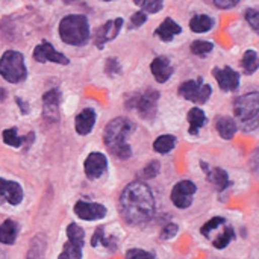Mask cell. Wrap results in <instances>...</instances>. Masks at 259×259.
<instances>
[{
	"label": "cell",
	"mask_w": 259,
	"mask_h": 259,
	"mask_svg": "<svg viewBox=\"0 0 259 259\" xmlns=\"http://www.w3.org/2000/svg\"><path fill=\"white\" fill-rule=\"evenodd\" d=\"M120 211L131 225H143L155 215V197L144 182L129 184L120 196Z\"/></svg>",
	"instance_id": "6da1fadb"
},
{
	"label": "cell",
	"mask_w": 259,
	"mask_h": 259,
	"mask_svg": "<svg viewBox=\"0 0 259 259\" xmlns=\"http://www.w3.org/2000/svg\"><path fill=\"white\" fill-rule=\"evenodd\" d=\"M135 131V124L126 117H117L109 121L105 127L103 141L108 150L118 159H129L132 155L127 137Z\"/></svg>",
	"instance_id": "7a4b0ae2"
},
{
	"label": "cell",
	"mask_w": 259,
	"mask_h": 259,
	"mask_svg": "<svg viewBox=\"0 0 259 259\" xmlns=\"http://www.w3.org/2000/svg\"><path fill=\"white\" fill-rule=\"evenodd\" d=\"M235 121L244 132H252L259 127V93L252 91L243 94L234 102Z\"/></svg>",
	"instance_id": "3957f363"
},
{
	"label": "cell",
	"mask_w": 259,
	"mask_h": 259,
	"mask_svg": "<svg viewBox=\"0 0 259 259\" xmlns=\"http://www.w3.org/2000/svg\"><path fill=\"white\" fill-rule=\"evenodd\" d=\"M59 36L65 44L82 46L90 39V24L85 15H67L59 23Z\"/></svg>",
	"instance_id": "277c9868"
},
{
	"label": "cell",
	"mask_w": 259,
	"mask_h": 259,
	"mask_svg": "<svg viewBox=\"0 0 259 259\" xmlns=\"http://www.w3.org/2000/svg\"><path fill=\"white\" fill-rule=\"evenodd\" d=\"M0 76L11 83H18L26 79L27 70L24 65V58L20 52L8 50L3 53L0 58Z\"/></svg>",
	"instance_id": "5b68a950"
},
{
	"label": "cell",
	"mask_w": 259,
	"mask_h": 259,
	"mask_svg": "<svg viewBox=\"0 0 259 259\" xmlns=\"http://www.w3.org/2000/svg\"><path fill=\"white\" fill-rule=\"evenodd\" d=\"M159 100V93L155 90H147L144 93H137L127 99V108L137 109L144 120H153L156 115V105Z\"/></svg>",
	"instance_id": "8992f818"
},
{
	"label": "cell",
	"mask_w": 259,
	"mask_h": 259,
	"mask_svg": "<svg viewBox=\"0 0 259 259\" xmlns=\"http://www.w3.org/2000/svg\"><path fill=\"white\" fill-rule=\"evenodd\" d=\"M67 243L58 259H82V249L85 244V232L83 229L76 225L70 223L67 228Z\"/></svg>",
	"instance_id": "52a82bcc"
},
{
	"label": "cell",
	"mask_w": 259,
	"mask_h": 259,
	"mask_svg": "<svg viewBox=\"0 0 259 259\" xmlns=\"http://www.w3.org/2000/svg\"><path fill=\"white\" fill-rule=\"evenodd\" d=\"M179 94L190 100V102H194V103H206L208 99L211 97L212 94V88L211 85L205 83L202 77L196 79V80H187L184 82L181 87H179Z\"/></svg>",
	"instance_id": "ba28073f"
},
{
	"label": "cell",
	"mask_w": 259,
	"mask_h": 259,
	"mask_svg": "<svg viewBox=\"0 0 259 259\" xmlns=\"http://www.w3.org/2000/svg\"><path fill=\"white\" fill-rule=\"evenodd\" d=\"M197 191V187L191 181H181L171 190V202L179 209H187L193 203V197Z\"/></svg>",
	"instance_id": "9c48e42d"
},
{
	"label": "cell",
	"mask_w": 259,
	"mask_h": 259,
	"mask_svg": "<svg viewBox=\"0 0 259 259\" xmlns=\"http://www.w3.org/2000/svg\"><path fill=\"white\" fill-rule=\"evenodd\" d=\"M33 59L38 62H55V64H61V65H67L70 62L65 55L55 50V47L47 41H42L41 44H38L35 47Z\"/></svg>",
	"instance_id": "30bf717a"
},
{
	"label": "cell",
	"mask_w": 259,
	"mask_h": 259,
	"mask_svg": "<svg viewBox=\"0 0 259 259\" xmlns=\"http://www.w3.org/2000/svg\"><path fill=\"white\" fill-rule=\"evenodd\" d=\"M123 27V20L121 18H115V20H109L105 24H102L97 32H96V38H94V44L97 49H103L106 42L112 41L118 32Z\"/></svg>",
	"instance_id": "8fae6325"
},
{
	"label": "cell",
	"mask_w": 259,
	"mask_h": 259,
	"mask_svg": "<svg viewBox=\"0 0 259 259\" xmlns=\"http://www.w3.org/2000/svg\"><path fill=\"white\" fill-rule=\"evenodd\" d=\"M59 103H61V93L59 90L53 88L42 96V117L50 121H59Z\"/></svg>",
	"instance_id": "7c38bea8"
},
{
	"label": "cell",
	"mask_w": 259,
	"mask_h": 259,
	"mask_svg": "<svg viewBox=\"0 0 259 259\" xmlns=\"http://www.w3.org/2000/svg\"><path fill=\"white\" fill-rule=\"evenodd\" d=\"M108 168V159L103 153L93 152L83 162V170L88 179H99Z\"/></svg>",
	"instance_id": "4fadbf2b"
},
{
	"label": "cell",
	"mask_w": 259,
	"mask_h": 259,
	"mask_svg": "<svg viewBox=\"0 0 259 259\" xmlns=\"http://www.w3.org/2000/svg\"><path fill=\"white\" fill-rule=\"evenodd\" d=\"M74 214L85 222H94V220H100L106 215V208L100 203L79 200L74 205Z\"/></svg>",
	"instance_id": "5bb4252c"
},
{
	"label": "cell",
	"mask_w": 259,
	"mask_h": 259,
	"mask_svg": "<svg viewBox=\"0 0 259 259\" xmlns=\"http://www.w3.org/2000/svg\"><path fill=\"white\" fill-rule=\"evenodd\" d=\"M212 74L215 77V80L219 82V87L223 91H237L240 87V73L235 71L231 67H225V68H214Z\"/></svg>",
	"instance_id": "9a60e30c"
},
{
	"label": "cell",
	"mask_w": 259,
	"mask_h": 259,
	"mask_svg": "<svg viewBox=\"0 0 259 259\" xmlns=\"http://www.w3.org/2000/svg\"><path fill=\"white\" fill-rule=\"evenodd\" d=\"M23 200V188L18 182L6 181L0 178V202H6L12 206L20 205Z\"/></svg>",
	"instance_id": "2e32d148"
},
{
	"label": "cell",
	"mask_w": 259,
	"mask_h": 259,
	"mask_svg": "<svg viewBox=\"0 0 259 259\" xmlns=\"http://www.w3.org/2000/svg\"><path fill=\"white\" fill-rule=\"evenodd\" d=\"M200 167L203 168V171H205V175H206V178H208V181L215 187V190L217 191H225L226 188H229L231 187V181H229V176H228V173H226V170H223V168H220V167H215V168H209V165L208 164H205L203 161L200 162Z\"/></svg>",
	"instance_id": "e0dca14e"
},
{
	"label": "cell",
	"mask_w": 259,
	"mask_h": 259,
	"mask_svg": "<svg viewBox=\"0 0 259 259\" xmlns=\"http://www.w3.org/2000/svg\"><path fill=\"white\" fill-rule=\"evenodd\" d=\"M150 70L153 73V77L156 79V82L164 83L170 79V76L173 74V67L170 64V59L165 56H158L153 59Z\"/></svg>",
	"instance_id": "ac0fdd59"
},
{
	"label": "cell",
	"mask_w": 259,
	"mask_h": 259,
	"mask_svg": "<svg viewBox=\"0 0 259 259\" xmlns=\"http://www.w3.org/2000/svg\"><path fill=\"white\" fill-rule=\"evenodd\" d=\"M96 123V112L91 108H85L80 114L76 115L74 120V127L79 135H88Z\"/></svg>",
	"instance_id": "d6986e66"
},
{
	"label": "cell",
	"mask_w": 259,
	"mask_h": 259,
	"mask_svg": "<svg viewBox=\"0 0 259 259\" xmlns=\"http://www.w3.org/2000/svg\"><path fill=\"white\" fill-rule=\"evenodd\" d=\"M181 32H182V27H181L175 20L165 18V20L159 24V27L155 30V35H156L159 39H162V41H171V39L175 38V35H178V33H181Z\"/></svg>",
	"instance_id": "ffe728a7"
},
{
	"label": "cell",
	"mask_w": 259,
	"mask_h": 259,
	"mask_svg": "<svg viewBox=\"0 0 259 259\" xmlns=\"http://www.w3.org/2000/svg\"><path fill=\"white\" fill-rule=\"evenodd\" d=\"M2 137H3V141H5L8 146L15 147V149L20 147V146H23V143H26V146H30L32 141H33V132H29L26 137H20L15 127L5 129L3 134H2Z\"/></svg>",
	"instance_id": "44dd1931"
},
{
	"label": "cell",
	"mask_w": 259,
	"mask_h": 259,
	"mask_svg": "<svg viewBox=\"0 0 259 259\" xmlns=\"http://www.w3.org/2000/svg\"><path fill=\"white\" fill-rule=\"evenodd\" d=\"M215 127H217V132L220 134V137L223 140H232L237 134V129H238V124L234 118L231 117H219L217 118V123H215Z\"/></svg>",
	"instance_id": "7402d4cb"
},
{
	"label": "cell",
	"mask_w": 259,
	"mask_h": 259,
	"mask_svg": "<svg viewBox=\"0 0 259 259\" xmlns=\"http://www.w3.org/2000/svg\"><path fill=\"white\" fill-rule=\"evenodd\" d=\"M188 124H190V134L191 135H197L199 134V131L206 124V115H205V112L200 109V108H193L190 112H188Z\"/></svg>",
	"instance_id": "603a6c76"
},
{
	"label": "cell",
	"mask_w": 259,
	"mask_h": 259,
	"mask_svg": "<svg viewBox=\"0 0 259 259\" xmlns=\"http://www.w3.org/2000/svg\"><path fill=\"white\" fill-rule=\"evenodd\" d=\"M18 235V226L12 220H5L0 225V243L3 244H14Z\"/></svg>",
	"instance_id": "cb8c5ba5"
},
{
	"label": "cell",
	"mask_w": 259,
	"mask_h": 259,
	"mask_svg": "<svg viewBox=\"0 0 259 259\" xmlns=\"http://www.w3.org/2000/svg\"><path fill=\"white\" fill-rule=\"evenodd\" d=\"M212 26H214V20L205 14H197L190 20V29L196 33H205L211 30Z\"/></svg>",
	"instance_id": "d4e9b609"
},
{
	"label": "cell",
	"mask_w": 259,
	"mask_h": 259,
	"mask_svg": "<svg viewBox=\"0 0 259 259\" xmlns=\"http://www.w3.org/2000/svg\"><path fill=\"white\" fill-rule=\"evenodd\" d=\"M100 244H102L105 249H108L109 252H115V249H117V240L112 238V237L106 238V237H105V229H103V228H97L96 232H94V235H93V238H91V246H93V247H97V246H100Z\"/></svg>",
	"instance_id": "484cf974"
},
{
	"label": "cell",
	"mask_w": 259,
	"mask_h": 259,
	"mask_svg": "<svg viewBox=\"0 0 259 259\" xmlns=\"http://www.w3.org/2000/svg\"><path fill=\"white\" fill-rule=\"evenodd\" d=\"M234 238H235V231L231 226L225 225L222 232L212 240V246L215 249H225L231 244V241H234Z\"/></svg>",
	"instance_id": "4316f807"
},
{
	"label": "cell",
	"mask_w": 259,
	"mask_h": 259,
	"mask_svg": "<svg viewBox=\"0 0 259 259\" xmlns=\"http://www.w3.org/2000/svg\"><path fill=\"white\" fill-rule=\"evenodd\" d=\"M176 147V138L173 135H161L155 140L153 143V149L158 153H168Z\"/></svg>",
	"instance_id": "83f0119b"
},
{
	"label": "cell",
	"mask_w": 259,
	"mask_h": 259,
	"mask_svg": "<svg viewBox=\"0 0 259 259\" xmlns=\"http://www.w3.org/2000/svg\"><path fill=\"white\" fill-rule=\"evenodd\" d=\"M241 65L244 68V73L246 74H253L256 70L259 68V56L255 50H247L244 55H243V59H241Z\"/></svg>",
	"instance_id": "f1b7e54d"
},
{
	"label": "cell",
	"mask_w": 259,
	"mask_h": 259,
	"mask_svg": "<svg viewBox=\"0 0 259 259\" xmlns=\"http://www.w3.org/2000/svg\"><path fill=\"white\" fill-rule=\"evenodd\" d=\"M212 49H214V44L209 42V41H203V39H197V41H194V42L191 44V52H193L194 55L200 56V58L209 55V53L212 52Z\"/></svg>",
	"instance_id": "f546056e"
},
{
	"label": "cell",
	"mask_w": 259,
	"mask_h": 259,
	"mask_svg": "<svg viewBox=\"0 0 259 259\" xmlns=\"http://www.w3.org/2000/svg\"><path fill=\"white\" fill-rule=\"evenodd\" d=\"M225 223H226V219H223V217H214V219H211L208 223H205V225L202 226L200 232H202L203 237L208 238L211 232H214L219 226H222V225H225Z\"/></svg>",
	"instance_id": "4dcf8cb0"
},
{
	"label": "cell",
	"mask_w": 259,
	"mask_h": 259,
	"mask_svg": "<svg viewBox=\"0 0 259 259\" xmlns=\"http://www.w3.org/2000/svg\"><path fill=\"white\" fill-rule=\"evenodd\" d=\"M143 12L149 14H156L162 9V2L161 0H146V2H135Z\"/></svg>",
	"instance_id": "1f68e13d"
},
{
	"label": "cell",
	"mask_w": 259,
	"mask_h": 259,
	"mask_svg": "<svg viewBox=\"0 0 259 259\" xmlns=\"http://www.w3.org/2000/svg\"><path fill=\"white\" fill-rule=\"evenodd\" d=\"M244 18H246V21L250 24V27H252L255 32H258L259 33V11L258 9H252V8L246 9V12H244Z\"/></svg>",
	"instance_id": "d6a6232c"
},
{
	"label": "cell",
	"mask_w": 259,
	"mask_h": 259,
	"mask_svg": "<svg viewBox=\"0 0 259 259\" xmlns=\"http://www.w3.org/2000/svg\"><path fill=\"white\" fill-rule=\"evenodd\" d=\"M126 259H156L152 252H146L141 249H131L126 252Z\"/></svg>",
	"instance_id": "836d02e7"
},
{
	"label": "cell",
	"mask_w": 259,
	"mask_h": 259,
	"mask_svg": "<svg viewBox=\"0 0 259 259\" xmlns=\"http://www.w3.org/2000/svg\"><path fill=\"white\" fill-rule=\"evenodd\" d=\"M105 71L108 76H115L121 73V65L118 64V61L115 58H108L106 59V65H105Z\"/></svg>",
	"instance_id": "e575fe53"
},
{
	"label": "cell",
	"mask_w": 259,
	"mask_h": 259,
	"mask_svg": "<svg viewBox=\"0 0 259 259\" xmlns=\"http://www.w3.org/2000/svg\"><path fill=\"white\" fill-rule=\"evenodd\" d=\"M42 253H44V243L39 244V243H36V238H35L26 259H42Z\"/></svg>",
	"instance_id": "d590c367"
},
{
	"label": "cell",
	"mask_w": 259,
	"mask_h": 259,
	"mask_svg": "<svg viewBox=\"0 0 259 259\" xmlns=\"http://www.w3.org/2000/svg\"><path fill=\"white\" fill-rule=\"evenodd\" d=\"M146 21H147V14L143 12V11H137V12L131 17V27H132V29L141 27Z\"/></svg>",
	"instance_id": "8d00e7d4"
},
{
	"label": "cell",
	"mask_w": 259,
	"mask_h": 259,
	"mask_svg": "<svg viewBox=\"0 0 259 259\" xmlns=\"http://www.w3.org/2000/svg\"><path fill=\"white\" fill-rule=\"evenodd\" d=\"M159 162H156V161H153V162H150L144 170H143V176H144V179H153L158 173H159Z\"/></svg>",
	"instance_id": "74e56055"
},
{
	"label": "cell",
	"mask_w": 259,
	"mask_h": 259,
	"mask_svg": "<svg viewBox=\"0 0 259 259\" xmlns=\"http://www.w3.org/2000/svg\"><path fill=\"white\" fill-rule=\"evenodd\" d=\"M176 234H178V225L168 223V225L164 226V229H162V232H161V238H162V240H171Z\"/></svg>",
	"instance_id": "f35d334b"
},
{
	"label": "cell",
	"mask_w": 259,
	"mask_h": 259,
	"mask_svg": "<svg viewBox=\"0 0 259 259\" xmlns=\"http://www.w3.org/2000/svg\"><path fill=\"white\" fill-rule=\"evenodd\" d=\"M214 5L219 9H231L238 5V0H214Z\"/></svg>",
	"instance_id": "ab89813d"
},
{
	"label": "cell",
	"mask_w": 259,
	"mask_h": 259,
	"mask_svg": "<svg viewBox=\"0 0 259 259\" xmlns=\"http://www.w3.org/2000/svg\"><path fill=\"white\" fill-rule=\"evenodd\" d=\"M250 168H252V171H253L255 175H258L259 176V149H256V150L253 152V155H252V158H250Z\"/></svg>",
	"instance_id": "60d3db41"
},
{
	"label": "cell",
	"mask_w": 259,
	"mask_h": 259,
	"mask_svg": "<svg viewBox=\"0 0 259 259\" xmlns=\"http://www.w3.org/2000/svg\"><path fill=\"white\" fill-rule=\"evenodd\" d=\"M15 102L20 105V108H21V112H23V114H27V112H29V105H27V103H24L20 97H15Z\"/></svg>",
	"instance_id": "b9f144b4"
},
{
	"label": "cell",
	"mask_w": 259,
	"mask_h": 259,
	"mask_svg": "<svg viewBox=\"0 0 259 259\" xmlns=\"http://www.w3.org/2000/svg\"><path fill=\"white\" fill-rule=\"evenodd\" d=\"M6 96H8L6 90H5V88H0V100H5V99H6Z\"/></svg>",
	"instance_id": "7bdbcfd3"
}]
</instances>
